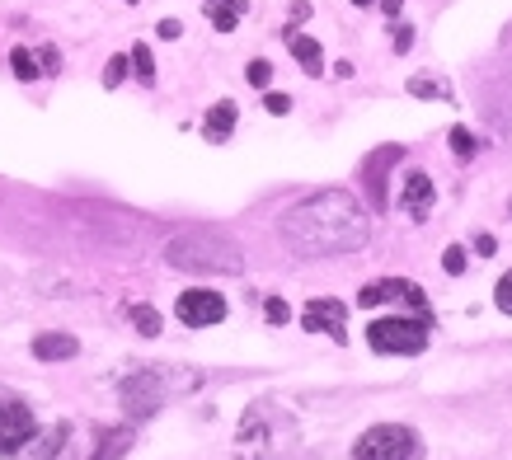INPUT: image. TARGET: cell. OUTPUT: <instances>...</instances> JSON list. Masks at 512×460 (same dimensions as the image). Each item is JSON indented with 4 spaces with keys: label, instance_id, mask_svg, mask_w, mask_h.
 Masks as SVG:
<instances>
[{
    "label": "cell",
    "instance_id": "cell-20",
    "mask_svg": "<svg viewBox=\"0 0 512 460\" xmlns=\"http://www.w3.org/2000/svg\"><path fill=\"white\" fill-rule=\"evenodd\" d=\"M409 94H414V99H451V90L433 76H414L409 80Z\"/></svg>",
    "mask_w": 512,
    "mask_h": 460
},
{
    "label": "cell",
    "instance_id": "cell-7",
    "mask_svg": "<svg viewBox=\"0 0 512 460\" xmlns=\"http://www.w3.org/2000/svg\"><path fill=\"white\" fill-rule=\"evenodd\" d=\"M174 315L188 324V329H207V324H221L226 320V296L207 292V287H193L174 301Z\"/></svg>",
    "mask_w": 512,
    "mask_h": 460
},
{
    "label": "cell",
    "instance_id": "cell-24",
    "mask_svg": "<svg viewBox=\"0 0 512 460\" xmlns=\"http://www.w3.org/2000/svg\"><path fill=\"white\" fill-rule=\"evenodd\" d=\"M494 306L503 310V315H512V268L503 277H498V287H494Z\"/></svg>",
    "mask_w": 512,
    "mask_h": 460
},
{
    "label": "cell",
    "instance_id": "cell-23",
    "mask_svg": "<svg viewBox=\"0 0 512 460\" xmlns=\"http://www.w3.org/2000/svg\"><path fill=\"white\" fill-rule=\"evenodd\" d=\"M127 71H132V62H127V57H113V62L104 66V85H109V90H118V85L127 80Z\"/></svg>",
    "mask_w": 512,
    "mask_h": 460
},
{
    "label": "cell",
    "instance_id": "cell-8",
    "mask_svg": "<svg viewBox=\"0 0 512 460\" xmlns=\"http://www.w3.org/2000/svg\"><path fill=\"white\" fill-rule=\"evenodd\" d=\"M381 301H409V306L419 310V320L433 324V310H428V296L414 287V282H400V277H386V282H372V287H362L357 292V306H381Z\"/></svg>",
    "mask_w": 512,
    "mask_h": 460
},
{
    "label": "cell",
    "instance_id": "cell-29",
    "mask_svg": "<svg viewBox=\"0 0 512 460\" xmlns=\"http://www.w3.org/2000/svg\"><path fill=\"white\" fill-rule=\"evenodd\" d=\"M390 43H395V52H409V47H414V29H409V24H395V29H390Z\"/></svg>",
    "mask_w": 512,
    "mask_h": 460
},
{
    "label": "cell",
    "instance_id": "cell-16",
    "mask_svg": "<svg viewBox=\"0 0 512 460\" xmlns=\"http://www.w3.org/2000/svg\"><path fill=\"white\" fill-rule=\"evenodd\" d=\"M202 5H207V19H212L217 33H231L240 24V15L249 10V0H202Z\"/></svg>",
    "mask_w": 512,
    "mask_h": 460
},
{
    "label": "cell",
    "instance_id": "cell-33",
    "mask_svg": "<svg viewBox=\"0 0 512 460\" xmlns=\"http://www.w3.org/2000/svg\"><path fill=\"white\" fill-rule=\"evenodd\" d=\"M301 19H311V5H306V0H296L292 5V24H301Z\"/></svg>",
    "mask_w": 512,
    "mask_h": 460
},
{
    "label": "cell",
    "instance_id": "cell-31",
    "mask_svg": "<svg viewBox=\"0 0 512 460\" xmlns=\"http://www.w3.org/2000/svg\"><path fill=\"white\" fill-rule=\"evenodd\" d=\"M179 33H184L179 19H160V38H179Z\"/></svg>",
    "mask_w": 512,
    "mask_h": 460
},
{
    "label": "cell",
    "instance_id": "cell-14",
    "mask_svg": "<svg viewBox=\"0 0 512 460\" xmlns=\"http://www.w3.org/2000/svg\"><path fill=\"white\" fill-rule=\"evenodd\" d=\"M80 343L71 334H38L33 338V357L38 362H66V357H76Z\"/></svg>",
    "mask_w": 512,
    "mask_h": 460
},
{
    "label": "cell",
    "instance_id": "cell-34",
    "mask_svg": "<svg viewBox=\"0 0 512 460\" xmlns=\"http://www.w3.org/2000/svg\"><path fill=\"white\" fill-rule=\"evenodd\" d=\"M400 5H404V0H381V10H386L390 19H400Z\"/></svg>",
    "mask_w": 512,
    "mask_h": 460
},
{
    "label": "cell",
    "instance_id": "cell-25",
    "mask_svg": "<svg viewBox=\"0 0 512 460\" xmlns=\"http://www.w3.org/2000/svg\"><path fill=\"white\" fill-rule=\"evenodd\" d=\"M442 268H447L451 277H461V273H466V249H461V245H451L447 254H442Z\"/></svg>",
    "mask_w": 512,
    "mask_h": 460
},
{
    "label": "cell",
    "instance_id": "cell-32",
    "mask_svg": "<svg viewBox=\"0 0 512 460\" xmlns=\"http://www.w3.org/2000/svg\"><path fill=\"white\" fill-rule=\"evenodd\" d=\"M475 249H480L484 259H489V254H494V249H498V240H494V235H480V240H475Z\"/></svg>",
    "mask_w": 512,
    "mask_h": 460
},
{
    "label": "cell",
    "instance_id": "cell-26",
    "mask_svg": "<svg viewBox=\"0 0 512 460\" xmlns=\"http://www.w3.org/2000/svg\"><path fill=\"white\" fill-rule=\"evenodd\" d=\"M245 76H249V85H254V90H264L268 80H273V66H268V62H249Z\"/></svg>",
    "mask_w": 512,
    "mask_h": 460
},
{
    "label": "cell",
    "instance_id": "cell-30",
    "mask_svg": "<svg viewBox=\"0 0 512 460\" xmlns=\"http://www.w3.org/2000/svg\"><path fill=\"white\" fill-rule=\"evenodd\" d=\"M264 108L268 113H292V94H268Z\"/></svg>",
    "mask_w": 512,
    "mask_h": 460
},
{
    "label": "cell",
    "instance_id": "cell-21",
    "mask_svg": "<svg viewBox=\"0 0 512 460\" xmlns=\"http://www.w3.org/2000/svg\"><path fill=\"white\" fill-rule=\"evenodd\" d=\"M132 324H137L141 338H156L160 334V315L151 306H132Z\"/></svg>",
    "mask_w": 512,
    "mask_h": 460
},
{
    "label": "cell",
    "instance_id": "cell-17",
    "mask_svg": "<svg viewBox=\"0 0 512 460\" xmlns=\"http://www.w3.org/2000/svg\"><path fill=\"white\" fill-rule=\"evenodd\" d=\"M127 451H132V428H113V432H104V442H99L94 460H123Z\"/></svg>",
    "mask_w": 512,
    "mask_h": 460
},
{
    "label": "cell",
    "instance_id": "cell-13",
    "mask_svg": "<svg viewBox=\"0 0 512 460\" xmlns=\"http://www.w3.org/2000/svg\"><path fill=\"white\" fill-rule=\"evenodd\" d=\"M235 118H240V108H235L231 99H221V104H212V108H207V123H202V137H207V141H217V146H221V141H226V137L235 132Z\"/></svg>",
    "mask_w": 512,
    "mask_h": 460
},
{
    "label": "cell",
    "instance_id": "cell-19",
    "mask_svg": "<svg viewBox=\"0 0 512 460\" xmlns=\"http://www.w3.org/2000/svg\"><path fill=\"white\" fill-rule=\"evenodd\" d=\"M127 62H132V71H137L141 85H156V57H151V47L146 43L132 47V57H127Z\"/></svg>",
    "mask_w": 512,
    "mask_h": 460
},
{
    "label": "cell",
    "instance_id": "cell-4",
    "mask_svg": "<svg viewBox=\"0 0 512 460\" xmlns=\"http://www.w3.org/2000/svg\"><path fill=\"white\" fill-rule=\"evenodd\" d=\"M292 432H296L292 409H282L278 399H259V404H249L240 428H235V456L273 460L282 456V446H292Z\"/></svg>",
    "mask_w": 512,
    "mask_h": 460
},
{
    "label": "cell",
    "instance_id": "cell-10",
    "mask_svg": "<svg viewBox=\"0 0 512 460\" xmlns=\"http://www.w3.org/2000/svg\"><path fill=\"white\" fill-rule=\"evenodd\" d=\"M38 432V423H33V414H29V404H19V399H5L0 404V451L10 456L15 446H24Z\"/></svg>",
    "mask_w": 512,
    "mask_h": 460
},
{
    "label": "cell",
    "instance_id": "cell-18",
    "mask_svg": "<svg viewBox=\"0 0 512 460\" xmlns=\"http://www.w3.org/2000/svg\"><path fill=\"white\" fill-rule=\"evenodd\" d=\"M10 66H15V76H19V80H43L38 52H29V47H15V52H10Z\"/></svg>",
    "mask_w": 512,
    "mask_h": 460
},
{
    "label": "cell",
    "instance_id": "cell-5",
    "mask_svg": "<svg viewBox=\"0 0 512 460\" xmlns=\"http://www.w3.org/2000/svg\"><path fill=\"white\" fill-rule=\"evenodd\" d=\"M367 343H372V353H386V357H419L428 348V320L381 315V320L367 324Z\"/></svg>",
    "mask_w": 512,
    "mask_h": 460
},
{
    "label": "cell",
    "instance_id": "cell-11",
    "mask_svg": "<svg viewBox=\"0 0 512 460\" xmlns=\"http://www.w3.org/2000/svg\"><path fill=\"white\" fill-rule=\"evenodd\" d=\"M66 437H71V428H66V423H52V428L33 432L24 446H15L10 460H57V451L66 446Z\"/></svg>",
    "mask_w": 512,
    "mask_h": 460
},
{
    "label": "cell",
    "instance_id": "cell-28",
    "mask_svg": "<svg viewBox=\"0 0 512 460\" xmlns=\"http://www.w3.org/2000/svg\"><path fill=\"white\" fill-rule=\"evenodd\" d=\"M38 66H43V76H57V71H62V57H57V47H38Z\"/></svg>",
    "mask_w": 512,
    "mask_h": 460
},
{
    "label": "cell",
    "instance_id": "cell-9",
    "mask_svg": "<svg viewBox=\"0 0 512 460\" xmlns=\"http://www.w3.org/2000/svg\"><path fill=\"white\" fill-rule=\"evenodd\" d=\"M301 324H306V334H329L334 343H343V338H348V306H343V301H334V296L311 301V306H306V315H301Z\"/></svg>",
    "mask_w": 512,
    "mask_h": 460
},
{
    "label": "cell",
    "instance_id": "cell-6",
    "mask_svg": "<svg viewBox=\"0 0 512 460\" xmlns=\"http://www.w3.org/2000/svg\"><path fill=\"white\" fill-rule=\"evenodd\" d=\"M423 442L404 423H376L353 442V460H419Z\"/></svg>",
    "mask_w": 512,
    "mask_h": 460
},
{
    "label": "cell",
    "instance_id": "cell-15",
    "mask_svg": "<svg viewBox=\"0 0 512 460\" xmlns=\"http://www.w3.org/2000/svg\"><path fill=\"white\" fill-rule=\"evenodd\" d=\"M287 47H292V57L301 62V71H306V76H320V71H325V52H320V43H315L311 33H292V38H287Z\"/></svg>",
    "mask_w": 512,
    "mask_h": 460
},
{
    "label": "cell",
    "instance_id": "cell-27",
    "mask_svg": "<svg viewBox=\"0 0 512 460\" xmlns=\"http://www.w3.org/2000/svg\"><path fill=\"white\" fill-rule=\"evenodd\" d=\"M264 315H268V324H287V315H292V310H287V301H282V296H268L264 301Z\"/></svg>",
    "mask_w": 512,
    "mask_h": 460
},
{
    "label": "cell",
    "instance_id": "cell-22",
    "mask_svg": "<svg viewBox=\"0 0 512 460\" xmlns=\"http://www.w3.org/2000/svg\"><path fill=\"white\" fill-rule=\"evenodd\" d=\"M451 151H456V160H470V155H475V137H470V127H451Z\"/></svg>",
    "mask_w": 512,
    "mask_h": 460
},
{
    "label": "cell",
    "instance_id": "cell-35",
    "mask_svg": "<svg viewBox=\"0 0 512 460\" xmlns=\"http://www.w3.org/2000/svg\"><path fill=\"white\" fill-rule=\"evenodd\" d=\"M353 5H372V0H353Z\"/></svg>",
    "mask_w": 512,
    "mask_h": 460
},
{
    "label": "cell",
    "instance_id": "cell-2",
    "mask_svg": "<svg viewBox=\"0 0 512 460\" xmlns=\"http://www.w3.org/2000/svg\"><path fill=\"white\" fill-rule=\"evenodd\" d=\"M165 263L174 273H221V277L245 273L240 245H231L217 230H179V235H170L165 240Z\"/></svg>",
    "mask_w": 512,
    "mask_h": 460
},
{
    "label": "cell",
    "instance_id": "cell-3",
    "mask_svg": "<svg viewBox=\"0 0 512 460\" xmlns=\"http://www.w3.org/2000/svg\"><path fill=\"white\" fill-rule=\"evenodd\" d=\"M198 371L188 367H137L118 385V399H123V414L132 423H146L151 414H160L174 395H188V390H198Z\"/></svg>",
    "mask_w": 512,
    "mask_h": 460
},
{
    "label": "cell",
    "instance_id": "cell-12",
    "mask_svg": "<svg viewBox=\"0 0 512 460\" xmlns=\"http://www.w3.org/2000/svg\"><path fill=\"white\" fill-rule=\"evenodd\" d=\"M433 179H428V174H423V169H414V174H409V179H404V188H400V207L409 216H414V221H428V212H433Z\"/></svg>",
    "mask_w": 512,
    "mask_h": 460
},
{
    "label": "cell",
    "instance_id": "cell-1",
    "mask_svg": "<svg viewBox=\"0 0 512 460\" xmlns=\"http://www.w3.org/2000/svg\"><path fill=\"white\" fill-rule=\"evenodd\" d=\"M282 230H287V245L301 259H329V254H353V249L367 245L372 216L348 188H320L282 216Z\"/></svg>",
    "mask_w": 512,
    "mask_h": 460
}]
</instances>
